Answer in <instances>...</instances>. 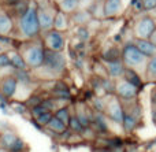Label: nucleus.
I'll return each mask as SVG.
<instances>
[{"label": "nucleus", "instance_id": "nucleus-28", "mask_svg": "<svg viewBox=\"0 0 156 152\" xmlns=\"http://www.w3.org/2000/svg\"><path fill=\"white\" fill-rule=\"evenodd\" d=\"M73 21L78 25H83L89 21V14L86 11H76V14L73 16Z\"/></svg>", "mask_w": 156, "mask_h": 152}, {"label": "nucleus", "instance_id": "nucleus-9", "mask_svg": "<svg viewBox=\"0 0 156 152\" xmlns=\"http://www.w3.org/2000/svg\"><path fill=\"white\" fill-rule=\"evenodd\" d=\"M44 44H45V49L62 52L66 47V37L63 34V32L52 29L49 32H47L45 37H44Z\"/></svg>", "mask_w": 156, "mask_h": 152}, {"label": "nucleus", "instance_id": "nucleus-24", "mask_svg": "<svg viewBox=\"0 0 156 152\" xmlns=\"http://www.w3.org/2000/svg\"><path fill=\"white\" fill-rule=\"evenodd\" d=\"M71 115H73V114H71V110H70V107H69V106L59 107V108H58L56 111L54 112V117H56L58 119H60L63 123H66V125L69 123Z\"/></svg>", "mask_w": 156, "mask_h": 152}, {"label": "nucleus", "instance_id": "nucleus-39", "mask_svg": "<svg viewBox=\"0 0 156 152\" xmlns=\"http://www.w3.org/2000/svg\"><path fill=\"white\" fill-rule=\"evenodd\" d=\"M149 40H151V43L154 44V45H156V29H155V32L152 33L151 37H149Z\"/></svg>", "mask_w": 156, "mask_h": 152}, {"label": "nucleus", "instance_id": "nucleus-40", "mask_svg": "<svg viewBox=\"0 0 156 152\" xmlns=\"http://www.w3.org/2000/svg\"><path fill=\"white\" fill-rule=\"evenodd\" d=\"M0 152H11V151H8V150H4V148H0Z\"/></svg>", "mask_w": 156, "mask_h": 152}, {"label": "nucleus", "instance_id": "nucleus-2", "mask_svg": "<svg viewBox=\"0 0 156 152\" xmlns=\"http://www.w3.org/2000/svg\"><path fill=\"white\" fill-rule=\"evenodd\" d=\"M19 32L25 38H29V40L40 34L41 27L36 5H29L27 10L19 16Z\"/></svg>", "mask_w": 156, "mask_h": 152}, {"label": "nucleus", "instance_id": "nucleus-23", "mask_svg": "<svg viewBox=\"0 0 156 152\" xmlns=\"http://www.w3.org/2000/svg\"><path fill=\"white\" fill-rule=\"evenodd\" d=\"M144 78H145L147 81H156V55L148 59Z\"/></svg>", "mask_w": 156, "mask_h": 152}, {"label": "nucleus", "instance_id": "nucleus-33", "mask_svg": "<svg viewBox=\"0 0 156 152\" xmlns=\"http://www.w3.org/2000/svg\"><path fill=\"white\" fill-rule=\"evenodd\" d=\"M29 111H30V112H29V114H30V117H32V118H34V119H36V118H37V117H40L41 114H44V112H45L47 110L44 108V107L41 106V104H38V106H36V107H32V108H30Z\"/></svg>", "mask_w": 156, "mask_h": 152}, {"label": "nucleus", "instance_id": "nucleus-17", "mask_svg": "<svg viewBox=\"0 0 156 152\" xmlns=\"http://www.w3.org/2000/svg\"><path fill=\"white\" fill-rule=\"evenodd\" d=\"M136 47L145 55L147 58H152L156 55V45L151 43V40H140V38H134L133 41Z\"/></svg>", "mask_w": 156, "mask_h": 152}, {"label": "nucleus", "instance_id": "nucleus-19", "mask_svg": "<svg viewBox=\"0 0 156 152\" xmlns=\"http://www.w3.org/2000/svg\"><path fill=\"white\" fill-rule=\"evenodd\" d=\"M45 129H48V130L54 132V133L58 134V137L60 136L62 133H65L66 130H67V125L66 123H63L60 119H58L56 117H52V119L49 121V123L45 126Z\"/></svg>", "mask_w": 156, "mask_h": 152}, {"label": "nucleus", "instance_id": "nucleus-41", "mask_svg": "<svg viewBox=\"0 0 156 152\" xmlns=\"http://www.w3.org/2000/svg\"><path fill=\"white\" fill-rule=\"evenodd\" d=\"M94 2H104V0H94Z\"/></svg>", "mask_w": 156, "mask_h": 152}, {"label": "nucleus", "instance_id": "nucleus-1", "mask_svg": "<svg viewBox=\"0 0 156 152\" xmlns=\"http://www.w3.org/2000/svg\"><path fill=\"white\" fill-rule=\"evenodd\" d=\"M121 59L123 62L125 67L132 69V70L137 71L141 77L144 78L145 76V69H147V63H148V59L137 47L133 43L126 44V45L122 48V55Z\"/></svg>", "mask_w": 156, "mask_h": 152}, {"label": "nucleus", "instance_id": "nucleus-15", "mask_svg": "<svg viewBox=\"0 0 156 152\" xmlns=\"http://www.w3.org/2000/svg\"><path fill=\"white\" fill-rule=\"evenodd\" d=\"M76 117L78 118V121H80L81 125L83 126V129L90 128L92 126V117H93V111L89 110L85 104H77Z\"/></svg>", "mask_w": 156, "mask_h": 152}, {"label": "nucleus", "instance_id": "nucleus-32", "mask_svg": "<svg viewBox=\"0 0 156 152\" xmlns=\"http://www.w3.org/2000/svg\"><path fill=\"white\" fill-rule=\"evenodd\" d=\"M7 67H12L10 60V55L7 52H0V69H7Z\"/></svg>", "mask_w": 156, "mask_h": 152}, {"label": "nucleus", "instance_id": "nucleus-5", "mask_svg": "<svg viewBox=\"0 0 156 152\" xmlns=\"http://www.w3.org/2000/svg\"><path fill=\"white\" fill-rule=\"evenodd\" d=\"M156 29V21L151 15H143L136 21L134 26H133V34L134 38H140V40H149L152 33Z\"/></svg>", "mask_w": 156, "mask_h": 152}, {"label": "nucleus", "instance_id": "nucleus-16", "mask_svg": "<svg viewBox=\"0 0 156 152\" xmlns=\"http://www.w3.org/2000/svg\"><path fill=\"white\" fill-rule=\"evenodd\" d=\"M14 30V21L11 15L5 11L0 10V34L8 36Z\"/></svg>", "mask_w": 156, "mask_h": 152}, {"label": "nucleus", "instance_id": "nucleus-22", "mask_svg": "<svg viewBox=\"0 0 156 152\" xmlns=\"http://www.w3.org/2000/svg\"><path fill=\"white\" fill-rule=\"evenodd\" d=\"M122 78L127 80L129 82L134 84L136 87H138V88L143 85V77H141L137 71L132 70V69H127V67L125 69V73H123V77H122Z\"/></svg>", "mask_w": 156, "mask_h": 152}, {"label": "nucleus", "instance_id": "nucleus-30", "mask_svg": "<svg viewBox=\"0 0 156 152\" xmlns=\"http://www.w3.org/2000/svg\"><path fill=\"white\" fill-rule=\"evenodd\" d=\"M12 110L14 112H16V114H26L27 110H29V107L26 106V103L25 101H15V103H12Z\"/></svg>", "mask_w": 156, "mask_h": 152}, {"label": "nucleus", "instance_id": "nucleus-10", "mask_svg": "<svg viewBox=\"0 0 156 152\" xmlns=\"http://www.w3.org/2000/svg\"><path fill=\"white\" fill-rule=\"evenodd\" d=\"M55 14L56 11H54L49 7H43L37 8V16L38 22H40V27L44 32H49L54 29V21H55Z\"/></svg>", "mask_w": 156, "mask_h": 152}, {"label": "nucleus", "instance_id": "nucleus-18", "mask_svg": "<svg viewBox=\"0 0 156 152\" xmlns=\"http://www.w3.org/2000/svg\"><path fill=\"white\" fill-rule=\"evenodd\" d=\"M8 55H10L11 66L14 67V70H27V65L21 52H8Z\"/></svg>", "mask_w": 156, "mask_h": 152}, {"label": "nucleus", "instance_id": "nucleus-25", "mask_svg": "<svg viewBox=\"0 0 156 152\" xmlns=\"http://www.w3.org/2000/svg\"><path fill=\"white\" fill-rule=\"evenodd\" d=\"M67 128L70 132L77 133V134H81L83 132V126L80 123V121H78V118L76 117V114L71 115L70 121H69V123H67Z\"/></svg>", "mask_w": 156, "mask_h": 152}, {"label": "nucleus", "instance_id": "nucleus-8", "mask_svg": "<svg viewBox=\"0 0 156 152\" xmlns=\"http://www.w3.org/2000/svg\"><path fill=\"white\" fill-rule=\"evenodd\" d=\"M138 90H140V88L136 87L132 82H129L125 78L115 80V90H114V93L122 101L136 100L138 96Z\"/></svg>", "mask_w": 156, "mask_h": 152}, {"label": "nucleus", "instance_id": "nucleus-12", "mask_svg": "<svg viewBox=\"0 0 156 152\" xmlns=\"http://www.w3.org/2000/svg\"><path fill=\"white\" fill-rule=\"evenodd\" d=\"M108 118L104 112H99L93 110V117H92V128L99 134H108L110 133V123Z\"/></svg>", "mask_w": 156, "mask_h": 152}, {"label": "nucleus", "instance_id": "nucleus-14", "mask_svg": "<svg viewBox=\"0 0 156 152\" xmlns=\"http://www.w3.org/2000/svg\"><path fill=\"white\" fill-rule=\"evenodd\" d=\"M123 10L122 0H104L103 2V16L105 18H115Z\"/></svg>", "mask_w": 156, "mask_h": 152}, {"label": "nucleus", "instance_id": "nucleus-31", "mask_svg": "<svg viewBox=\"0 0 156 152\" xmlns=\"http://www.w3.org/2000/svg\"><path fill=\"white\" fill-rule=\"evenodd\" d=\"M41 101H43V97H41V96H38V95H30L25 103H26V106L29 107V110H30L32 107H36V106H38V104H41Z\"/></svg>", "mask_w": 156, "mask_h": 152}, {"label": "nucleus", "instance_id": "nucleus-11", "mask_svg": "<svg viewBox=\"0 0 156 152\" xmlns=\"http://www.w3.org/2000/svg\"><path fill=\"white\" fill-rule=\"evenodd\" d=\"M18 80L15 78V76H5L3 77L2 80H0V93H2L3 96H4L5 99H12L14 96H15L16 90H18Z\"/></svg>", "mask_w": 156, "mask_h": 152}, {"label": "nucleus", "instance_id": "nucleus-36", "mask_svg": "<svg viewBox=\"0 0 156 152\" xmlns=\"http://www.w3.org/2000/svg\"><path fill=\"white\" fill-rule=\"evenodd\" d=\"M92 152H115L114 150H111V148H108V147H94L93 150H92Z\"/></svg>", "mask_w": 156, "mask_h": 152}, {"label": "nucleus", "instance_id": "nucleus-3", "mask_svg": "<svg viewBox=\"0 0 156 152\" xmlns=\"http://www.w3.org/2000/svg\"><path fill=\"white\" fill-rule=\"evenodd\" d=\"M43 69L48 70L51 76H59L66 70V58L62 52L51 51L45 49V56H44V65L41 66Z\"/></svg>", "mask_w": 156, "mask_h": 152}, {"label": "nucleus", "instance_id": "nucleus-34", "mask_svg": "<svg viewBox=\"0 0 156 152\" xmlns=\"http://www.w3.org/2000/svg\"><path fill=\"white\" fill-rule=\"evenodd\" d=\"M141 7L145 12H149L156 8V0H141Z\"/></svg>", "mask_w": 156, "mask_h": 152}, {"label": "nucleus", "instance_id": "nucleus-20", "mask_svg": "<svg viewBox=\"0 0 156 152\" xmlns=\"http://www.w3.org/2000/svg\"><path fill=\"white\" fill-rule=\"evenodd\" d=\"M67 14L63 12V11L58 10L56 14H55V21H54V29L59 30V32H65L67 29Z\"/></svg>", "mask_w": 156, "mask_h": 152}, {"label": "nucleus", "instance_id": "nucleus-21", "mask_svg": "<svg viewBox=\"0 0 156 152\" xmlns=\"http://www.w3.org/2000/svg\"><path fill=\"white\" fill-rule=\"evenodd\" d=\"M80 0H60L59 2V10L66 14L76 12L80 7Z\"/></svg>", "mask_w": 156, "mask_h": 152}, {"label": "nucleus", "instance_id": "nucleus-6", "mask_svg": "<svg viewBox=\"0 0 156 152\" xmlns=\"http://www.w3.org/2000/svg\"><path fill=\"white\" fill-rule=\"evenodd\" d=\"M22 56H23L25 62H26L27 69H34V70H37V69H40L41 66L44 65L45 48L38 45V44H32V45H29L27 48H25Z\"/></svg>", "mask_w": 156, "mask_h": 152}, {"label": "nucleus", "instance_id": "nucleus-42", "mask_svg": "<svg viewBox=\"0 0 156 152\" xmlns=\"http://www.w3.org/2000/svg\"><path fill=\"white\" fill-rule=\"evenodd\" d=\"M80 2H81V0H80Z\"/></svg>", "mask_w": 156, "mask_h": 152}, {"label": "nucleus", "instance_id": "nucleus-29", "mask_svg": "<svg viewBox=\"0 0 156 152\" xmlns=\"http://www.w3.org/2000/svg\"><path fill=\"white\" fill-rule=\"evenodd\" d=\"M105 103H107V99L103 97H94L93 99V110L99 112H104L105 111Z\"/></svg>", "mask_w": 156, "mask_h": 152}, {"label": "nucleus", "instance_id": "nucleus-26", "mask_svg": "<svg viewBox=\"0 0 156 152\" xmlns=\"http://www.w3.org/2000/svg\"><path fill=\"white\" fill-rule=\"evenodd\" d=\"M14 76L18 80V82H21V85H29L32 82V78H30V74L27 70H15Z\"/></svg>", "mask_w": 156, "mask_h": 152}, {"label": "nucleus", "instance_id": "nucleus-38", "mask_svg": "<svg viewBox=\"0 0 156 152\" xmlns=\"http://www.w3.org/2000/svg\"><path fill=\"white\" fill-rule=\"evenodd\" d=\"M0 43H2V44H5V45H10L12 41H11V38H8L7 36H2V34H0Z\"/></svg>", "mask_w": 156, "mask_h": 152}, {"label": "nucleus", "instance_id": "nucleus-4", "mask_svg": "<svg viewBox=\"0 0 156 152\" xmlns=\"http://www.w3.org/2000/svg\"><path fill=\"white\" fill-rule=\"evenodd\" d=\"M104 114L107 115V118L112 123H115V125L122 128V122H123V117H125V107H123L122 100L118 96H115V95L107 96Z\"/></svg>", "mask_w": 156, "mask_h": 152}, {"label": "nucleus", "instance_id": "nucleus-7", "mask_svg": "<svg viewBox=\"0 0 156 152\" xmlns=\"http://www.w3.org/2000/svg\"><path fill=\"white\" fill-rule=\"evenodd\" d=\"M0 148H4L11 152H25L26 143L12 130H4L0 134Z\"/></svg>", "mask_w": 156, "mask_h": 152}, {"label": "nucleus", "instance_id": "nucleus-37", "mask_svg": "<svg viewBox=\"0 0 156 152\" xmlns=\"http://www.w3.org/2000/svg\"><path fill=\"white\" fill-rule=\"evenodd\" d=\"M3 3H4L5 5H10V7H14V5L19 4V3H22L23 0H2Z\"/></svg>", "mask_w": 156, "mask_h": 152}, {"label": "nucleus", "instance_id": "nucleus-13", "mask_svg": "<svg viewBox=\"0 0 156 152\" xmlns=\"http://www.w3.org/2000/svg\"><path fill=\"white\" fill-rule=\"evenodd\" d=\"M104 69L107 73L108 78L111 80H119L123 77L125 73V65L122 62V59L118 60H110V62H104Z\"/></svg>", "mask_w": 156, "mask_h": 152}, {"label": "nucleus", "instance_id": "nucleus-35", "mask_svg": "<svg viewBox=\"0 0 156 152\" xmlns=\"http://www.w3.org/2000/svg\"><path fill=\"white\" fill-rule=\"evenodd\" d=\"M77 34H78V37H80V40H82V41H85L89 38V33L85 27H80V29L77 30Z\"/></svg>", "mask_w": 156, "mask_h": 152}, {"label": "nucleus", "instance_id": "nucleus-27", "mask_svg": "<svg viewBox=\"0 0 156 152\" xmlns=\"http://www.w3.org/2000/svg\"><path fill=\"white\" fill-rule=\"evenodd\" d=\"M52 117H54V112H51V111H45L44 114H41L40 117L36 118V122H37L38 125H41L43 128H45V126L49 123V121L52 119ZM33 119H34V118H33Z\"/></svg>", "mask_w": 156, "mask_h": 152}]
</instances>
